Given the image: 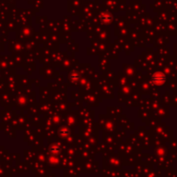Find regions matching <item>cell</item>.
<instances>
[{
    "label": "cell",
    "mask_w": 177,
    "mask_h": 177,
    "mask_svg": "<svg viewBox=\"0 0 177 177\" xmlns=\"http://www.w3.org/2000/svg\"><path fill=\"white\" fill-rule=\"evenodd\" d=\"M153 81L157 84V85H161L165 82V76L162 75V74H160V73H156L153 76Z\"/></svg>",
    "instance_id": "1"
}]
</instances>
